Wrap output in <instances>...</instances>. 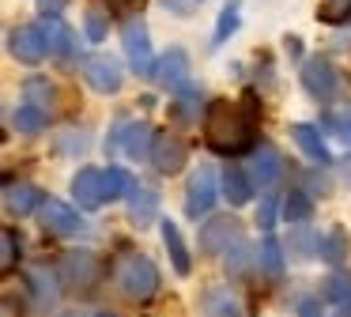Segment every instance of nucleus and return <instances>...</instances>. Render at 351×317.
Wrapping results in <instances>:
<instances>
[{"mask_svg": "<svg viewBox=\"0 0 351 317\" xmlns=\"http://www.w3.org/2000/svg\"><path fill=\"white\" fill-rule=\"evenodd\" d=\"M204 140L215 155H242L253 148L257 128L242 113V106L227 102V98H212L204 110Z\"/></svg>", "mask_w": 351, "mask_h": 317, "instance_id": "f257e3e1", "label": "nucleus"}, {"mask_svg": "<svg viewBox=\"0 0 351 317\" xmlns=\"http://www.w3.org/2000/svg\"><path fill=\"white\" fill-rule=\"evenodd\" d=\"M117 287H121L125 298L147 302V298H155V291H159V272H155V264L147 261L144 253H132L129 261L121 264V272H117Z\"/></svg>", "mask_w": 351, "mask_h": 317, "instance_id": "f03ea898", "label": "nucleus"}, {"mask_svg": "<svg viewBox=\"0 0 351 317\" xmlns=\"http://www.w3.org/2000/svg\"><path fill=\"white\" fill-rule=\"evenodd\" d=\"M234 246H242V223L230 215H212L200 226V253L204 257H227Z\"/></svg>", "mask_w": 351, "mask_h": 317, "instance_id": "7ed1b4c3", "label": "nucleus"}, {"mask_svg": "<svg viewBox=\"0 0 351 317\" xmlns=\"http://www.w3.org/2000/svg\"><path fill=\"white\" fill-rule=\"evenodd\" d=\"M302 87L313 102L328 106L336 98V91H340V75H336V68L328 64L325 57H310L302 64Z\"/></svg>", "mask_w": 351, "mask_h": 317, "instance_id": "20e7f679", "label": "nucleus"}, {"mask_svg": "<svg viewBox=\"0 0 351 317\" xmlns=\"http://www.w3.org/2000/svg\"><path fill=\"white\" fill-rule=\"evenodd\" d=\"M155 128L152 125H117L114 132H110V140H106V151L110 148H121L129 158H136V163H144V158H152V151H155Z\"/></svg>", "mask_w": 351, "mask_h": 317, "instance_id": "39448f33", "label": "nucleus"}, {"mask_svg": "<svg viewBox=\"0 0 351 317\" xmlns=\"http://www.w3.org/2000/svg\"><path fill=\"white\" fill-rule=\"evenodd\" d=\"M215 208V174L212 166H200L189 174V185H185V215L189 219H204Z\"/></svg>", "mask_w": 351, "mask_h": 317, "instance_id": "423d86ee", "label": "nucleus"}, {"mask_svg": "<svg viewBox=\"0 0 351 317\" xmlns=\"http://www.w3.org/2000/svg\"><path fill=\"white\" fill-rule=\"evenodd\" d=\"M121 45H125V57H129V68L140 75H152L155 60H152V38H147V27L144 19H129L121 27Z\"/></svg>", "mask_w": 351, "mask_h": 317, "instance_id": "0eeeda50", "label": "nucleus"}, {"mask_svg": "<svg viewBox=\"0 0 351 317\" xmlns=\"http://www.w3.org/2000/svg\"><path fill=\"white\" fill-rule=\"evenodd\" d=\"M84 80L99 95H117L121 91V64L106 53H91V57H84Z\"/></svg>", "mask_w": 351, "mask_h": 317, "instance_id": "6e6552de", "label": "nucleus"}, {"mask_svg": "<svg viewBox=\"0 0 351 317\" xmlns=\"http://www.w3.org/2000/svg\"><path fill=\"white\" fill-rule=\"evenodd\" d=\"M152 80L167 91H189V57H185V49L174 45V49L162 53L152 68Z\"/></svg>", "mask_w": 351, "mask_h": 317, "instance_id": "1a4fd4ad", "label": "nucleus"}, {"mask_svg": "<svg viewBox=\"0 0 351 317\" xmlns=\"http://www.w3.org/2000/svg\"><path fill=\"white\" fill-rule=\"evenodd\" d=\"M38 219H42V226H46V231L61 234V238H72V234L84 231V223H80V211L72 208V204H64V200H53V196H46V200H42Z\"/></svg>", "mask_w": 351, "mask_h": 317, "instance_id": "9d476101", "label": "nucleus"}, {"mask_svg": "<svg viewBox=\"0 0 351 317\" xmlns=\"http://www.w3.org/2000/svg\"><path fill=\"white\" fill-rule=\"evenodd\" d=\"M8 49L16 60H23V64H42L49 53V42L46 34H42V27H16L8 38Z\"/></svg>", "mask_w": 351, "mask_h": 317, "instance_id": "9b49d317", "label": "nucleus"}, {"mask_svg": "<svg viewBox=\"0 0 351 317\" xmlns=\"http://www.w3.org/2000/svg\"><path fill=\"white\" fill-rule=\"evenodd\" d=\"M72 200H80L84 211H95L106 204V178H102L99 166H84V170L72 178Z\"/></svg>", "mask_w": 351, "mask_h": 317, "instance_id": "f8f14e48", "label": "nucleus"}, {"mask_svg": "<svg viewBox=\"0 0 351 317\" xmlns=\"http://www.w3.org/2000/svg\"><path fill=\"white\" fill-rule=\"evenodd\" d=\"M185 163H189V148H185V140H178V136H170V132L155 136V151H152L155 170L159 174H178V170H185Z\"/></svg>", "mask_w": 351, "mask_h": 317, "instance_id": "ddd939ff", "label": "nucleus"}, {"mask_svg": "<svg viewBox=\"0 0 351 317\" xmlns=\"http://www.w3.org/2000/svg\"><path fill=\"white\" fill-rule=\"evenodd\" d=\"M99 276V261L91 253H64L61 261V283L72 287V291H87Z\"/></svg>", "mask_w": 351, "mask_h": 317, "instance_id": "4468645a", "label": "nucleus"}, {"mask_svg": "<svg viewBox=\"0 0 351 317\" xmlns=\"http://www.w3.org/2000/svg\"><path fill=\"white\" fill-rule=\"evenodd\" d=\"M38 27H42V34H46V42H49V53H53L61 64H72V60H76V34L69 30V23H64L61 15H49V19L38 23Z\"/></svg>", "mask_w": 351, "mask_h": 317, "instance_id": "2eb2a0df", "label": "nucleus"}, {"mask_svg": "<svg viewBox=\"0 0 351 317\" xmlns=\"http://www.w3.org/2000/svg\"><path fill=\"white\" fill-rule=\"evenodd\" d=\"M280 174H283V158H280V151H276L272 143H261V148H253V163H250L253 185L272 189L276 181H280Z\"/></svg>", "mask_w": 351, "mask_h": 317, "instance_id": "dca6fc26", "label": "nucleus"}, {"mask_svg": "<svg viewBox=\"0 0 351 317\" xmlns=\"http://www.w3.org/2000/svg\"><path fill=\"white\" fill-rule=\"evenodd\" d=\"M42 200H46V193L42 189H34V185H27V181H8L4 185V208L12 211V215H31V211H38L42 208Z\"/></svg>", "mask_w": 351, "mask_h": 317, "instance_id": "f3484780", "label": "nucleus"}, {"mask_svg": "<svg viewBox=\"0 0 351 317\" xmlns=\"http://www.w3.org/2000/svg\"><path fill=\"white\" fill-rule=\"evenodd\" d=\"M200 314L204 317H242V306H238L234 291H227V287H208L200 294Z\"/></svg>", "mask_w": 351, "mask_h": 317, "instance_id": "a211bd4d", "label": "nucleus"}, {"mask_svg": "<svg viewBox=\"0 0 351 317\" xmlns=\"http://www.w3.org/2000/svg\"><path fill=\"white\" fill-rule=\"evenodd\" d=\"M219 185H223V196H227L234 208H242V204L253 200V178H250V170H242V166H227L223 178H219Z\"/></svg>", "mask_w": 351, "mask_h": 317, "instance_id": "6ab92c4d", "label": "nucleus"}, {"mask_svg": "<svg viewBox=\"0 0 351 317\" xmlns=\"http://www.w3.org/2000/svg\"><path fill=\"white\" fill-rule=\"evenodd\" d=\"M155 215H159V193L147 189V185H132L129 189V219L140 226H147Z\"/></svg>", "mask_w": 351, "mask_h": 317, "instance_id": "aec40b11", "label": "nucleus"}, {"mask_svg": "<svg viewBox=\"0 0 351 317\" xmlns=\"http://www.w3.org/2000/svg\"><path fill=\"white\" fill-rule=\"evenodd\" d=\"M291 140L298 143V151H302L310 163H328V148L325 140H321V128L317 125H291Z\"/></svg>", "mask_w": 351, "mask_h": 317, "instance_id": "412c9836", "label": "nucleus"}, {"mask_svg": "<svg viewBox=\"0 0 351 317\" xmlns=\"http://www.w3.org/2000/svg\"><path fill=\"white\" fill-rule=\"evenodd\" d=\"M162 246H167V253H170V264H174V272L178 276H189L193 272V257H189V249H185V238H182V231H178L174 223H162Z\"/></svg>", "mask_w": 351, "mask_h": 317, "instance_id": "4be33fe9", "label": "nucleus"}, {"mask_svg": "<svg viewBox=\"0 0 351 317\" xmlns=\"http://www.w3.org/2000/svg\"><path fill=\"white\" fill-rule=\"evenodd\" d=\"M257 272L265 279H280L283 276V249H280V242L268 234L265 242H261V249H257Z\"/></svg>", "mask_w": 351, "mask_h": 317, "instance_id": "5701e85b", "label": "nucleus"}, {"mask_svg": "<svg viewBox=\"0 0 351 317\" xmlns=\"http://www.w3.org/2000/svg\"><path fill=\"white\" fill-rule=\"evenodd\" d=\"M12 125H16L19 132L34 136V132H42V128H46V110H38L34 102H23V106H16V110H12Z\"/></svg>", "mask_w": 351, "mask_h": 317, "instance_id": "b1692460", "label": "nucleus"}, {"mask_svg": "<svg viewBox=\"0 0 351 317\" xmlns=\"http://www.w3.org/2000/svg\"><path fill=\"white\" fill-rule=\"evenodd\" d=\"M317 257H321V261H328V264H340L343 257H348V231H343V226H332V231L321 238Z\"/></svg>", "mask_w": 351, "mask_h": 317, "instance_id": "393cba45", "label": "nucleus"}, {"mask_svg": "<svg viewBox=\"0 0 351 317\" xmlns=\"http://www.w3.org/2000/svg\"><path fill=\"white\" fill-rule=\"evenodd\" d=\"M31 291H34V302L42 309H49L57 302V279L49 276V268H34L31 272Z\"/></svg>", "mask_w": 351, "mask_h": 317, "instance_id": "a878e982", "label": "nucleus"}, {"mask_svg": "<svg viewBox=\"0 0 351 317\" xmlns=\"http://www.w3.org/2000/svg\"><path fill=\"white\" fill-rule=\"evenodd\" d=\"M310 215H313V200L302 193V189H295V193L283 196V219H287V223H306Z\"/></svg>", "mask_w": 351, "mask_h": 317, "instance_id": "bb28decb", "label": "nucleus"}, {"mask_svg": "<svg viewBox=\"0 0 351 317\" xmlns=\"http://www.w3.org/2000/svg\"><path fill=\"white\" fill-rule=\"evenodd\" d=\"M325 298L336 302V306L351 309V276H343V272H332L325 283Z\"/></svg>", "mask_w": 351, "mask_h": 317, "instance_id": "cd10ccee", "label": "nucleus"}, {"mask_svg": "<svg viewBox=\"0 0 351 317\" xmlns=\"http://www.w3.org/2000/svg\"><path fill=\"white\" fill-rule=\"evenodd\" d=\"M325 132L332 136V140H340V143H348L351 148V106L348 110H332L325 117Z\"/></svg>", "mask_w": 351, "mask_h": 317, "instance_id": "c85d7f7f", "label": "nucleus"}, {"mask_svg": "<svg viewBox=\"0 0 351 317\" xmlns=\"http://www.w3.org/2000/svg\"><path fill=\"white\" fill-rule=\"evenodd\" d=\"M238 4H242V0H227V4H223L219 23H215V34H212V42H215V45L227 42V38L238 30Z\"/></svg>", "mask_w": 351, "mask_h": 317, "instance_id": "c756f323", "label": "nucleus"}, {"mask_svg": "<svg viewBox=\"0 0 351 317\" xmlns=\"http://www.w3.org/2000/svg\"><path fill=\"white\" fill-rule=\"evenodd\" d=\"M23 98H27V102H34L38 110H49V106H53V87H49V80H42V75H34V80H27V87H23Z\"/></svg>", "mask_w": 351, "mask_h": 317, "instance_id": "7c9ffc66", "label": "nucleus"}, {"mask_svg": "<svg viewBox=\"0 0 351 317\" xmlns=\"http://www.w3.org/2000/svg\"><path fill=\"white\" fill-rule=\"evenodd\" d=\"M317 19L336 27V23H351V0H321Z\"/></svg>", "mask_w": 351, "mask_h": 317, "instance_id": "2f4dec72", "label": "nucleus"}, {"mask_svg": "<svg viewBox=\"0 0 351 317\" xmlns=\"http://www.w3.org/2000/svg\"><path fill=\"white\" fill-rule=\"evenodd\" d=\"M102 178H106V200H117V196H125V193L132 189L129 170H121V166H110V170H102Z\"/></svg>", "mask_w": 351, "mask_h": 317, "instance_id": "473e14b6", "label": "nucleus"}, {"mask_svg": "<svg viewBox=\"0 0 351 317\" xmlns=\"http://www.w3.org/2000/svg\"><path fill=\"white\" fill-rule=\"evenodd\" d=\"M84 30H87V38H91V42H102V38H106V12H102V8H87V15H84Z\"/></svg>", "mask_w": 351, "mask_h": 317, "instance_id": "72a5a7b5", "label": "nucleus"}, {"mask_svg": "<svg viewBox=\"0 0 351 317\" xmlns=\"http://www.w3.org/2000/svg\"><path fill=\"white\" fill-rule=\"evenodd\" d=\"M0 238H4V253H0V268H4V272H12V268H16V261H19L16 231H8V226H4V234H0Z\"/></svg>", "mask_w": 351, "mask_h": 317, "instance_id": "f704fd0d", "label": "nucleus"}, {"mask_svg": "<svg viewBox=\"0 0 351 317\" xmlns=\"http://www.w3.org/2000/svg\"><path fill=\"white\" fill-rule=\"evenodd\" d=\"M276 208H280V200H276V196H265V200H261V211H257V226H261V231H272Z\"/></svg>", "mask_w": 351, "mask_h": 317, "instance_id": "c9c22d12", "label": "nucleus"}, {"mask_svg": "<svg viewBox=\"0 0 351 317\" xmlns=\"http://www.w3.org/2000/svg\"><path fill=\"white\" fill-rule=\"evenodd\" d=\"M140 8V0H110V12H117V15H132Z\"/></svg>", "mask_w": 351, "mask_h": 317, "instance_id": "e433bc0d", "label": "nucleus"}, {"mask_svg": "<svg viewBox=\"0 0 351 317\" xmlns=\"http://www.w3.org/2000/svg\"><path fill=\"white\" fill-rule=\"evenodd\" d=\"M298 317H321V302H317V298H302V306H298Z\"/></svg>", "mask_w": 351, "mask_h": 317, "instance_id": "4c0bfd02", "label": "nucleus"}, {"mask_svg": "<svg viewBox=\"0 0 351 317\" xmlns=\"http://www.w3.org/2000/svg\"><path fill=\"white\" fill-rule=\"evenodd\" d=\"M162 4H167L170 12H182V15H189V0H162Z\"/></svg>", "mask_w": 351, "mask_h": 317, "instance_id": "58836bf2", "label": "nucleus"}, {"mask_svg": "<svg viewBox=\"0 0 351 317\" xmlns=\"http://www.w3.org/2000/svg\"><path fill=\"white\" fill-rule=\"evenodd\" d=\"M287 53H291V57H298V53H302V49H298V38H287Z\"/></svg>", "mask_w": 351, "mask_h": 317, "instance_id": "ea45409f", "label": "nucleus"}, {"mask_svg": "<svg viewBox=\"0 0 351 317\" xmlns=\"http://www.w3.org/2000/svg\"><path fill=\"white\" fill-rule=\"evenodd\" d=\"M64 317H80V314H64Z\"/></svg>", "mask_w": 351, "mask_h": 317, "instance_id": "a19ab883", "label": "nucleus"}, {"mask_svg": "<svg viewBox=\"0 0 351 317\" xmlns=\"http://www.w3.org/2000/svg\"><path fill=\"white\" fill-rule=\"evenodd\" d=\"M99 317H114V314H99Z\"/></svg>", "mask_w": 351, "mask_h": 317, "instance_id": "79ce46f5", "label": "nucleus"}]
</instances>
